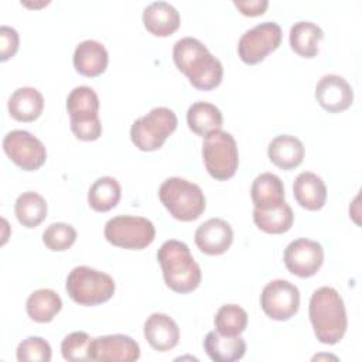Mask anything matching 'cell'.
Wrapping results in <instances>:
<instances>
[{
	"label": "cell",
	"mask_w": 362,
	"mask_h": 362,
	"mask_svg": "<svg viewBox=\"0 0 362 362\" xmlns=\"http://www.w3.org/2000/svg\"><path fill=\"white\" fill-rule=\"evenodd\" d=\"M109 62V55L103 44L95 40L79 42L74 52V66L83 76H98L105 72Z\"/></svg>",
	"instance_id": "cell-17"
},
{
	"label": "cell",
	"mask_w": 362,
	"mask_h": 362,
	"mask_svg": "<svg viewBox=\"0 0 362 362\" xmlns=\"http://www.w3.org/2000/svg\"><path fill=\"white\" fill-rule=\"evenodd\" d=\"M66 110L71 122H83L99 117V98L89 86L74 88L66 98Z\"/></svg>",
	"instance_id": "cell-25"
},
{
	"label": "cell",
	"mask_w": 362,
	"mask_h": 362,
	"mask_svg": "<svg viewBox=\"0 0 362 362\" xmlns=\"http://www.w3.org/2000/svg\"><path fill=\"white\" fill-rule=\"evenodd\" d=\"M144 337L156 351L165 352L178 344L180 329L170 315L154 313L144 322Z\"/></svg>",
	"instance_id": "cell-16"
},
{
	"label": "cell",
	"mask_w": 362,
	"mask_h": 362,
	"mask_svg": "<svg viewBox=\"0 0 362 362\" xmlns=\"http://www.w3.org/2000/svg\"><path fill=\"white\" fill-rule=\"evenodd\" d=\"M204 349L215 362H235L243 358L246 342L240 335L225 337L218 331H209L204 339Z\"/></svg>",
	"instance_id": "cell-20"
},
{
	"label": "cell",
	"mask_w": 362,
	"mask_h": 362,
	"mask_svg": "<svg viewBox=\"0 0 362 362\" xmlns=\"http://www.w3.org/2000/svg\"><path fill=\"white\" fill-rule=\"evenodd\" d=\"M7 157L25 171L38 170L47 160V150L41 140L25 130H11L3 139Z\"/></svg>",
	"instance_id": "cell-10"
},
{
	"label": "cell",
	"mask_w": 362,
	"mask_h": 362,
	"mask_svg": "<svg viewBox=\"0 0 362 362\" xmlns=\"http://www.w3.org/2000/svg\"><path fill=\"white\" fill-rule=\"evenodd\" d=\"M158 197L170 215L182 222L195 221L205 211V197L199 185L181 177L167 178L160 185Z\"/></svg>",
	"instance_id": "cell-4"
},
{
	"label": "cell",
	"mask_w": 362,
	"mask_h": 362,
	"mask_svg": "<svg viewBox=\"0 0 362 362\" xmlns=\"http://www.w3.org/2000/svg\"><path fill=\"white\" fill-rule=\"evenodd\" d=\"M7 107L13 119L18 122H33L40 117L44 109V98L35 88L23 86L11 93Z\"/></svg>",
	"instance_id": "cell-21"
},
{
	"label": "cell",
	"mask_w": 362,
	"mask_h": 362,
	"mask_svg": "<svg viewBox=\"0 0 362 362\" xmlns=\"http://www.w3.org/2000/svg\"><path fill=\"white\" fill-rule=\"evenodd\" d=\"M296 201L305 209H321L327 199V187L322 178L311 171L300 173L293 184Z\"/></svg>",
	"instance_id": "cell-19"
},
{
	"label": "cell",
	"mask_w": 362,
	"mask_h": 362,
	"mask_svg": "<svg viewBox=\"0 0 362 362\" xmlns=\"http://www.w3.org/2000/svg\"><path fill=\"white\" fill-rule=\"evenodd\" d=\"M260 305L272 320L286 321L298 311L300 291L287 280H273L264 286L260 294Z\"/></svg>",
	"instance_id": "cell-11"
},
{
	"label": "cell",
	"mask_w": 362,
	"mask_h": 362,
	"mask_svg": "<svg viewBox=\"0 0 362 362\" xmlns=\"http://www.w3.org/2000/svg\"><path fill=\"white\" fill-rule=\"evenodd\" d=\"M253 221L259 229L266 233H284L294 221L291 206L284 201L283 204L269 209H253Z\"/></svg>",
	"instance_id": "cell-28"
},
{
	"label": "cell",
	"mask_w": 362,
	"mask_h": 362,
	"mask_svg": "<svg viewBox=\"0 0 362 362\" xmlns=\"http://www.w3.org/2000/svg\"><path fill=\"white\" fill-rule=\"evenodd\" d=\"M322 38L321 27L311 21H297L290 28V47L304 58H313L318 54V44Z\"/></svg>",
	"instance_id": "cell-24"
},
{
	"label": "cell",
	"mask_w": 362,
	"mask_h": 362,
	"mask_svg": "<svg viewBox=\"0 0 362 362\" xmlns=\"http://www.w3.org/2000/svg\"><path fill=\"white\" fill-rule=\"evenodd\" d=\"M75 240H76L75 228L64 222L51 223L42 233L44 245L54 252L66 250L74 245Z\"/></svg>",
	"instance_id": "cell-33"
},
{
	"label": "cell",
	"mask_w": 362,
	"mask_h": 362,
	"mask_svg": "<svg viewBox=\"0 0 362 362\" xmlns=\"http://www.w3.org/2000/svg\"><path fill=\"white\" fill-rule=\"evenodd\" d=\"M267 156L279 168L293 170L298 167L304 158V146L294 136L280 134L270 141Z\"/></svg>",
	"instance_id": "cell-22"
},
{
	"label": "cell",
	"mask_w": 362,
	"mask_h": 362,
	"mask_svg": "<svg viewBox=\"0 0 362 362\" xmlns=\"http://www.w3.org/2000/svg\"><path fill=\"white\" fill-rule=\"evenodd\" d=\"M65 288L79 305H98L113 296L116 286L109 274L88 266H76L69 272Z\"/></svg>",
	"instance_id": "cell-5"
},
{
	"label": "cell",
	"mask_w": 362,
	"mask_h": 362,
	"mask_svg": "<svg viewBox=\"0 0 362 362\" xmlns=\"http://www.w3.org/2000/svg\"><path fill=\"white\" fill-rule=\"evenodd\" d=\"M92 338L83 331L68 334L61 342V354L64 359L71 362L90 361Z\"/></svg>",
	"instance_id": "cell-32"
},
{
	"label": "cell",
	"mask_w": 362,
	"mask_h": 362,
	"mask_svg": "<svg viewBox=\"0 0 362 362\" xmlns=\"http://www.w3.org/2000/svg\"><path fill=\"white\" fill-rule=\"evenodd\" d=\"M71 130L79 140L92 141L99 139V136L102 134V124L99 117L83 122H71Z\"/></svg>",
	"instance_id": "cell-35"
},
{
	"label": "cell",
	"mask_w": 362,
	"mask_h": 362,
	"mask_svg": "<svg viewBox=\"0 0 362 362\" xmlns=\"http://www.w3.org/2000/svg\"><path fill=\"white\" fill-rule=\"evenodd\" d=\"M157 260L163 269L164 281L173 291L184 294L199 286L201 267L184 242L165 240L157 252Z\"/></svg>",
	"instance_id": "cell-3"
},
{
	"label": "cell",
	"mask_w": 362,
	"mask_h": 362,
	"mask_svg": "<svg viewBox=\"0 0 362 362\" xmlns=\"http://www.w3.org/2000/svg\"><path fill=\"white\" fill-rule=\"evenodd\" d=\"M14 212L18 222L25 228L38 226L48 212L47 201L34 191L23 192L14 204Z\"/></svg>",
	"instance_id": "cell-29"
},
{
	"label": "cell",
	"mask_w": 362,
	"mask_h": 362,
	"mask_svg": "<svg viewBox=\"0 0 362 362\" xmlns=\"http://www.w3.org/2000/svg\"><path fill=\"white\" fill-rule=\"evenodd\" d=\"M156 236L151 221L143 216L119 215L109 219L105 225V238L109 243L123 249H144Z\"/></svg>",
	"instance_id": "cell-8"
},
{
	"label": "cell",
	"mask_w": 362,
	"mask_h": 362,
	"mask_svg": "<svg viewBox=\"0 0 362 362\" xmlns=\"http://www.w3.org/2000/svg\"><path fill=\"white\" fill-rule=\"evenodd\" d=\"M308 314L320 342L334 345L342 339L348 320L342 297L335 288L328 286L317 288L310 298Z\"/></svg>",
	"instance_id": "cell-2"
},
{
	"label": "cell",
	"mask_w": 362,
	"mask_h": 362,
	"mask_svg": "<svg viewBox=\"0 0 362 362\" xmlns=\"http://www.w3.org/2000/svg\"><path fill=\"white\" fill-rule=\"evenodd\" d=\"M140 358L139 344L129 335L113 334L92 339L90 361L133 362Z\"/></svg>",
	"instance_id": "cell-13"
},
{
	"label": "cell",
	"mask_w": 362,
	"mask_h": 362,
	"mask_svg": "<svg viewBox=\"0 0 362 362\" xmlns=\"http://www.w3.org/2000/svg\"><path fill=\"white\" fill-rule=\"evenodd\" d=\"M61 307V297L51 288L35 290L25 303L28 317L37 322H49L59 313Z\"/></svg>",
	"instance_id": "cell-27"
},
{
	"label": "cell",
	"mask_w": 362,
	"mask_h": 362,
	"mask_svg": "<svg viewBox=\"0 0 362 362\" xmlns=\"http://www.w3.org/2000/svg\"><path fill=\"white\" fill-rule=\"evenodd\" d=\"M281 27L274 21L260 23L245 31L238 42L239 58L247 64L255 65L266 58L267 54L277 49L281 42Z\"/></svg>",
	"instance_id": "cell-9"
},
{
	"label": "cell",
	"mask_w": 362,
	"mask_h": 362,
	"mask_svg": "<svg viewBox=\"0 0 362 362\" xmlns=\"http://www.w3.org/2000/svg\"><path fill=\"white\" fill-rule=\"evenodd\" d=\"M315 98L322 109L331 113L346 110L354 100L351 85L339 75H324L315 86Z\"/></svg>",
	"instance_id": "cell-14"
},
{
	"label": "cell",
	"mask_w": 362,
	"mask_h": 362,
	"mask_svg": "<svg viewBox=\"0 0 362 362\" xmlns=\"http://www.w3.org/2000/svg\"><path fill=\"white\" fill-rule=\"evenodd\" d=\"M283 260L290 273L298 277H311L322 266L324 249L315 240L300 238L287 245Z\"/></svg>",
	"instance_id": "cell-12"
},
{
	"label": "cell",
	"mask_w": 362,
	"mask_h": 362,
	"mask_svg": "<svg viewBox=\"0 0 362 362\" xmlns=\"http://www.w3.org/2000/svg\"><path fill=\"white\" fill-rule=\"evenodd\" d=\"M202 158L206 171L215 180L223 181L238 170L239 153L233 136L223 130H214L204 137Z\"/></svg>",
	"instance_id": "cell-6"
},
{
	"label": "cell",
	"mask_w": 362,
	"mask_h": 362,
	"mask_svg": "<svg viewBox=\"0 0 362 362\" xmlns=\"http://www.w3.org/2000/svg\"><path fill=\"white\" fill-rule=\"evenodd\" d=\"M173 58L177 68L201 90L216 88L223 76L221 61L197 38L184 37L174 44Z\"/></svg>",
	"instance_id": "cell-1"
},
{
	"label": "cell",
	"mask_w": 362,
	"mask_h": 362,
	"mask_svg": "<svg viewBox=\"0 0 362 362\" xmlns=\"http://www.w3.org/2000/svg\"><path fill=\"white\" fill-rule=\"evenodd\" d=\"M18 49V34L13 27H0V59L7 61Z\"/></svg>",
	"instance_id": "cell-36"
},
{
	"label": "cell",
	"mask_w": 362,
	"mask_h": 362,
	"mask_svg": "<svg viewBox=\"0 0 362 362\" xmlns=\"http://www.w3.org/2000/svg\"><path fill=\"white\" fill-rule=\"evenodd\" d=\"M255 209H269L284 202V187L281 180L272 173L257 175L250 188Z\"/></svg>",
	"instance_id": "cell-23"
},
{
	"label": "cell",
	"mask_w": 362,
	"mask_h": 362,
	"mask_svg": "<svg viewBox=\"0 0 362 362\" xmlns=\"http://www.w3.org/2000/svg\"><path fill=\"white\" fill-rule=\"evenodd\" d=\"M143 23L153 35L167 37L178 30L180 13L167 1H153L143 11Z\"/></svg>",
	"instance_id": "cell-18"
},
{
	"label": "cell",
	"mask_w": 362,
	"mask_h": 362,
	"mask_svg": "<svg viewBox=\"0 0 362 362\" xmlns=\"http://www.w3.org/2000/svg\"><path fill=\"white\" fill-rule=\"evenodd\" d=\"M233 4L240 10L242 14L255 17L264 13L269 6L267 0H233Z\"/></svg>",
	"instance_id": "cell-37"
},
{
	"label": "cell",
	"mask_w": 362,
	"mask_h": 362,
	"mask_svg": "<svg viewBox=\"0 0 362 362\" xmlns=\"http://www.w3.org/2000/svg\"><path fill=\"white\" fill-rule=\"evenodd\" d=\"M177 123V116L171 109L154 107L146 116L133 122L130 127L132 141L143 151H154L175 132Z\"/></svg>",
	"instance_id": "cell-7"
},
{
	"label": "cell",
	"mask_w": 362,
	"mask_h": 362,
	"mask_svg": "<svg viewBox=\"0 0 362 362\" xmlns=\"http://www.w3.org/2000/svg\"><path fill=\"white\" fill-rule=\"evenodd\" d=\"M247 325V314L238 304H225L215 314V328L221 335H240Z\"/></svg>",
	"instance_id": "cell-31"
},
{
	"label": "cell",
	"mask_w": 362,
	"mask_h": 362,
	"mask_svg": "<svg viewBox=\"0 0 362 362\" xmlns=\"http://www.w3.org/2000/svg\"><path fill=\"white\" fill-rule=\"evenodd\" d=\"M194 239L201 252L212 256L222 255L232 245L233 230L226 221L221 218H211L198 226Z\"/></svg>",
	"instance_id": "cell-15"
},
{
	"label": "cell",
	"mask_w": 362,
	"mask_h": 362,
	"mask_svg": "<svg viewBox=\"0 0 362 362\" xmlns=\"http://www.w3.org/2000/svg\"><path fill=\"white\" fill-rule=\"evenodd\" d=\"M187 123L194 133L199 136H206L208 133L219 130L222 127L223 117L221 110L215 105L198 100L189 106L187 112Z\"/></svg>",
	"instance_id": "cell-26"
},
{
	"label": "cell",
	"mask_w": 362,
	"mask_h": 362,
	"mask_svg": "<svg viewBox=\"0 0 362 362\" xmlns=\"http://www.w3.org/2000/svg\"><path fill=\"white\" fill-rule=\"evenodd\" d=\"M122 188L116 178L100 177L89 188L88 202L89 206L98 212H106L115 208L120 199Z\"/></svg>",
	"instance_id": "cell-30"
},
{
	"label": "cell",
	"mask_w": 362,
	"mask_h": 362,
	"mask_svg": "<svg viewBox=\"0 0 362 362\" xmlns=\"http://www.w3.org/2000/svg\"><path fill=\"white\" fill-rule=\"evenodd\" d=\"M17 359L23 361H51V346L41 337H28L17 346Z\"/></svg>",
	"instance_id": "cell-34"
}]
</instances>
